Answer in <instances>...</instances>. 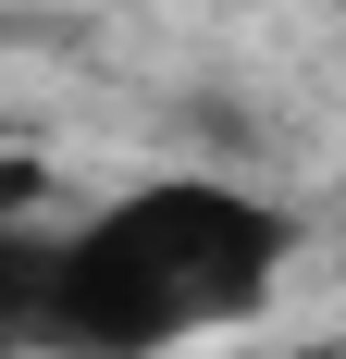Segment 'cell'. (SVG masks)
<instances>
[{"mask_svg":"<svg viewBox=\"0 0 346 359\" xmlns=\"http://www.w3.org/2000/svg\"><path fill=\"white\" fill-rule=\"evenodd\" d=\"M260 359H334V347H260Z\"/></svg>","mask_w":346,"mask_h":359,"instance_id":"cell-3","label":"cell"},{"mask_svg":"<svg viewBox=\"0 0 346 359\" xmlns=\"http://www.w3.org/2000/svg\"><path fill=\"white\" fill-rule=\"evenodd\" d=\"M37 310H50V236L0 223V359H37Z\"/></svg>","mask_w":346,"mask_h":359,"instance_id":"cell-2","label":"cell"},{"mask_svg":"<svg viewBox=\"0 0 346 359\" xmlns=\"http://www.w3.org/2000/svg\"><path fill=\"white\" fill-rule=\"evenodd\" d=\"M297 223L223 174H148L50 236V310L37 359H173L198 334H235L284 285Z\"/></svg>","mask_w":346,"mask_h":359,"instance_id":"cell-1","label":"cell"}]
</instances>
